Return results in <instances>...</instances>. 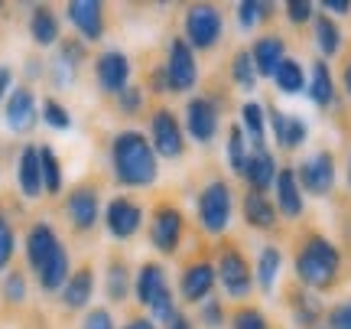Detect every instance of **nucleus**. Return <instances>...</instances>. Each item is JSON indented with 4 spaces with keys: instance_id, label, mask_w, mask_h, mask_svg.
<instances>
[{
    "instance_id": "30",
    "label": "nucleus",
    "mask_w": 351,
    "mask_h": 329,
    "mask_svg": "<svg viewBox=\"0 0 351 329\" xmlns=\"http://www.w3.org/2000/svg\"><path fill=\"white\" fill-rule=\"evenodd\" d=\"M280 271H283V251L276 245H263L257 261H254V287L261 293H274Z\"/></svg>"
},
{
    "instance_id": "8",
    "label": "nucleus",
    "mask_w": 351,
    "mask_h": 329,
    "mask_svg": "<svg viewBox=\"0 0 351 329\" xmlns=\"http://www.w3.org/2000/svg\"><path fill=\"white\" fill-rule=\"evenodd\" d=\"M150 144L160 160H179L186 157V127L169 108H156L150 114Z\"/></svg>"
},
{
    "instance_id": "57",
    "label": "nucleus",
    "mask_w": 351,
    "mask_h": 329,
    "mask_svg": "<svg viewBox=\"0 0 351 329\" xmlns=\"http://www.w3.org/2000/svg\"><path fill=\"white\" fill-rule=\"evenodd\" d=\"M348 190H351V157H348Z\"/></svg>"
},
{
    "instance_id": "46",
    "label": "nucleus",
    "mask_w": 351,
    "mask_h": 329,
    "mask_svg": "<svg viewBox=\"0 0 351 329\" xmlns=\"http://www.w3.org/2000/svg\"><path fill=\"white\" fill-rule=\"evenodd\" d=\"M13 251H16V235H13L10 222H7L3 212H0V271H7V267H10Z\"/></svg>"
},
{
    "instance_id": "1",
    "label": "nucleus",
    "mask_w": 351,
    "mask_h": 329,
    "mask_svg": "<svg viewBox=\"0 0 351 329\" xmlns=\"http://www.w3.org/2000/svg\"><path fill=\"white\" fill-rule=\"evenodd\" d=\"M111 173L127 190H147L160 179V157L153 150L150 134L143 131H117L111 137Z\"/></svg>"
},
{
    "instance_id": "6",
    "label": "nucleus",
    "mask_w": 351,
    "mask_h": 329,
    "mask_svg": "<svg viewBox=\"0 0 351 329\" xmlns=\"http://www.w3.org/2000/svg\"><path fill=\"white\" fill-rule=\"evenodd\" d=\"M225 36V16L215 3H192L182 13V39L195 52H212Z\"/></svg>"
},
{
    "instance_id": "49",
    "label": "nucleus",
    "mask_w": 351,
    "mask_h": 329,
    "mask_svg": "<svg viewBox=\"0 0 351 329\" xmlns=\"http://www.w3.org/2000/svg\"><path fill=\"white\" fill-rule=\"evenodd\" d=\"M46 76H49V82L56 85V89H69V85H75V69H69V65L59 63V59H52V63L46 65Z\"/></svg>"
},
{
    "instance_id": "15",
    "label": "nucleus",
    "mask_w": 351,
    "mask_h": 329,
    "mask_svg": "<svg viewBox=\"0 0 351 329\" xmlns=\"http://www.w3.org/2000/svg\"><path fill=\"white\" fill-rule=\"evenodd\" d=\"M3 124L13 134H29L39 124V104L29 85H13V91L3 102Z\"/></svg>"
},
{
    "instance_id": "27",
    "label": "nucleus",
    "mask_w": 351,
    "mask_h": 329,
    "mask_svg": "<svg viewBox=\"0 0 351 329\" xmlns=\"http://www.w3.org/2000/svg\"><path fill=\"white\" fill-rule=\"evenodd\" d=\"M16 186L26 199L43 196V170H39V144H26L16 157Z\"/></svg>"
},
{
    "instance_id": "13",
    "label": "nucleus",
    "mask_w": 351,
    "mask_h": 329,
    "mask_svg": "<svg viewBox=\"0 0 351 329\" xmlns=\"http://www.w3.org/2000/svg\"><path fill=\"white\" fill-rule=\"evenodd\" d=\"M130 72H134V65H130V56L121 49H104L98 52V59H95V82H98V89L104 95H121V91L130 85Z\"/></svg>"
},
{
    "instance_id": "4",
    "label": "nucleus",
    "mask_w": 351,
    "mask_h": 329,
    "mask_svg": "<svg viewBox=\"0 0 351 329\" xmlns=\"http://www.w3.org/2000/svg\"><path fill=\"white\" fill-rule=\"evenodd\" d=\"M195 216L205 235L221 238L231 228V216H234V192L228 179H208L195 196Z\"/></svg>"
},
{
    "instance_id": "50",
    "label": "nucleus",
    "mask_w": 351,
    "mask_h": 329,
    "mask_svg": "<svg viewBox=\"0 0 351 329\" xmlns=\"http://www.w3.org/2000/svg\"><path fill=\"white\" fill-rule=\"evenodd\" d=\"M319 10L328 13V16H332V13H335V16H348L351 0H322V3H319Z\"/></svg>"
},
{
    "instance_id": "33",
    "label": "nucleus",
    "mask_w": 351,
    "mask_h": 329,
    "mask_svg": "<svg viewBox=\"0 0 351 329\" xmlns=\"http://www.w3.org/2000/svg\"><path fill=\"white\" fill-rule=\"evenodd\" d=\"M130 287H134V277H130L127 261L124 258H111V261H108V271H104V297H108L111 304H124Z\"/></svg>"
},
{
    "instance_id": "17",
    "label": "nucleus",
    "mask_w": 351,
    "mask_h": 329,
    "mask_svg": "<svg viewBox=\"0 0 351 329\" xmlns=\"http://www.w3.org/2000/svg\"><path fill=\"white\" fill-rule=\"evenodd\" d=\"M267 127H270V134H274L276 147L280 150H300L302 144L309 140V124H306V117L302 114H287L280 111V108H267Z\"/></svg>"
},
{
    "instance_id": "41",
    "label": "nucleus",
    "mask_w": 351,
    "mask_h": 329,
    "mask_svg": "<svg viewBox=\"0 0 351 329\" xmlns=\"http://www.w3.org/2000/svg\"><path fill=\"white\" fill-rule=\"evenodd\" d=\"M228 319H231V317H228L225 304H221L218 297H208V300L199 306V323H202V329H225Z\"/></svg>"
},
{
    "instance_id": "11",
    "label": "nucleus",
    "mask_w": 351,
    "mask_h": 329,
    "mask_svg": "<svg viewBox=\"0 0 351 329\" xmlns=\"http://www.w3.org/2000/svg\"><path fill=\"white\" fill-rule=\"evenodd\" d=\"M182 235H186V216L182 209L163 203L153 209L150 216V245L156 248L160 254L173 258L179 248H182Z\"/></svg>"
},
{
    "instance_id": "58",
    "label": "nucleus",
    "mask_w": 351,
    "mask_h": 329,
    "mask_svg": "<svg viewBox=\"0 0 351 329\" xmlns=\"http://www.w3.org/2000/svg\"><path fill=\"white\" fill-rule=\"evenodd\" d=\"M0 7H3V3H0Z\"/></svg>"
},
{
    "instance_id": "54",
    "label": "nucleus",
    "mask_w": 351,
    "mask_h": 329,
    "mask_svg": "<svg viewBox=\"0 0 351 329\" xmlns=\"http://www.w3.org/2000/svg\"><path fill=\"white\" fill-rule=\"evenodd\" d=\"M124 329H160L150 317H134L130 323H124Z\"/></svg>"
},
{
    "instance_id": "22",
    "label": "nucleus",
    "mask_w": 351,
    "mask_h": 329,
    "mask_svg": "<svg viewBox=\"0 0 351 329\" xmlns=\"http://www.w3.org/2000/svg\"><path fill=\"white\" fill-rule=\"evenodd\" d=\"M306 98L319 108V111H328L339 104V85H335V76H332V65L326 59H315L309 65V85H306Z\"/></svg>"
},
{
    "instance_id": "36",
    "label": "nucleus",
    "mask_w": 351,
    "mask_h": 329,
    "mask_svg": "<svg viewBox=\"0 0 351 329\" xmlns=\"http://www.w3.org/2000/svg\"><path fill=\"white\" fill-rule=\"evenodd\" d=\"M247 157H251V144H247V137H244L241 124H231L228 127V137H225V160H228V166H231V173L244 177Z\"/></svg>"
},
{
    "instance_id": "39",
    "label": "nucleus",
    "mask_w": 351,
    "mask_h": 329,
    "mask_svg": "<svg viewBox=\"0 0 351 329\" xmlns=\"http://www.w3.org/2000/svg\"><path fill=\"white\" fill-rule=\"evenodd\" d=\"M39 117H43L46 127H52V131H69V127H72V111H69L59 98H46L43 108H39Z\"/></svg>"
},
{
    "instance_id": "5",
    "label": "nucleus",
    "mask_w": 351,
    "mask_h": 329,
    "mask_svg": "<svg viewBox=\"0 0 351 329\" xmlns=\"http://www.w3.org/2000/svg\"><path fill=\"white\" fill-rule=\"evenodd\" d=\"M215 274H218V284L221 291L231 297V300H247L254 291V264L247 261V254L241 251V245L228 241L218 248V258H215Z\"/></svg>"
},
{
    "instance_id": "29",
    "label": "nucleus",
    "mask_w": 351,
    "mask_h": 329,
    "mask_svg": "<svg viewBox=\"0 0 351 329\" xmlns=\"http://www.w3.org/2000/svg\"><path fill=\"white\" fill-rule=\"evenodd\" d=\"M91 297H95V271L91 267L72 271V277L65 280V287L59 291V300H62L65 310H88Z\"/></svg>"
},
{
    "instance_id": "24",
    "label": "nucleus",
    "mask_w": 351,
    "mask_h": 329,
    "mask_svg": "<svg viewBox=\"0 0 351 329\" xmlns=\"http://www.w3.org/2000/svg\"><path fill=\"white\" fill-rule=\"evenodd\" d=\"M276 173H280V163H276L274 150L263 147V150H251L247 166H244V177L241 179L247 183V190L251 192H267V190H274Z\"/></svg>"
},
{
    "instance_id": "18",
    "label": "nucleus",
    "mask_w": 351,
    "mask_h": 329,
    "mask_svg": "<svg viewBox=\"0 0 351 329\" xmlns=\"http://www.w3.org/2000/svg\"><path fill=\"white\" fill-rule=\"evenodd\" d=\"M274 205L283 218H302V212H306V192L300 186L296 166H280L274 183Z\"/></svg>"
},
{
    "instance_id": "20",
    "label": "nucleus",
    "mask_w": 351,
    "mask_h": 329,
    "mask_svg": "<svg viewBox=\"0 0 351 329\" xmlns=\"http://www.w3.org/2000/svg\"><path fill=\"white\" fill-rule=\"evenodd\" d=\"M59 248H62V241H59V235H56V228L49 222H33L29 225V231H26V238H23V251H26V264H29L33 274H39L43 264Z\"/></svg>"
},
{
    "instance_id": "23",
    "label": "nucleus",
    "mask_w": 351,
    "mask_h": 329,
    "mask_svg": "<svg viewBox=\"0 0 351 329\" xmlns=\"http://www.w3.org/2000/svg\"><path fill=\"white\" fill-rule=\"evenodd\" d=\"M241 218L244 225L254 228V231H276V222H280V212H276L274 199L267 192H244L241 199Z\"/></svg>"
},
{
    "instance_id": "43",
    "label": "nucleus",
    "mask_w": 351,
    "mask_h": 329,
    "mask_svg": "<svg viewBox=\"0 0 351 329\" xmlns=\"http://www.w3.org/2000/svg\"><path fill=\"white\" fill-rule=\"evenodd\" d=\"M0 293H3V300L13 306L23 304L26 300V274L23 271H16V267L7 271V274H3V284H0Z\"/></svg>"
},
{
    "instance_id": "28",
    "label": "nucleus",
    "mask_w": 351,
    "mask_h": 329,
    "mask_svg": "<svg viewBox=\"0 0 351 329\" xmlns=\"http://www.w3.org/2000/svg\"><path fill=\"white\" fill-rule=\"evenodd\" d=\"M29 39L39 49H49V46L62 43V26H59V16H56L52 7H46V3L33 7V13H29Z\"/></svg>"
},
{
    "instance_id": "31",
    "label": "nucleus",
    "mask_w": 351,
    "mask_h": 329,
    "mask_svg": "<svg viewBox=\"0 0 351 329\" xmlns=\"http://www.w3.org/2000/svg\"><path fill=\"white\" fill-rule=\"evenodd\" d=\"M241 131L251 144V150H263L267 147V104H261L257 98L241 104Z\"/></svg>"
},
{
    "instance_id": "53",
    "label": "nucleus",
    "mask_w": 351,
    "mask_h": 329,
    "mask_svg": "<svg viewBox=\"0 0 351 329\" xmlns=\"http://www.w3.org/2000/svg\"><path fill=\"white\" fill-rule=\"evenodd\" d=\"M150 89L153 91H160V95H166V72H163V65H156V69H153V76H150Z\"/></svg>"
},
{
    "instance_id": "34",
    "label": "nucleus",
    "mask_w": 351,
    "mask_h": 329,
    "mask_svg": "<svg viewBox=\"0 0 351 329\" xmlns=\"http://www.w3.org/2000/svg\"><path fill=\"white\" fill-rule=\"evenodd\" d=\"M274 85H276V91H280V95L296 98V95H302V91H306V85H309V76H306V69H302L300 59L287 56V59H283V65L276 69Z\"/></svg>"
},
{
    "instance_id": "37",
    "label": "nucleus",
    "mask_w": 351,
    "mask_h": 329,
    "mask_svg": "<svg viewBox=\"0 0 351 329\" xmlns=\"http://www.w3.org/2000/svg\"><path fill=\"white\" fill-rule=\"evenodd\" d=\"M231 82L238 85L241 91L254 95L257 91V69H254V59H251V49H238L231 56Z\"/></svg>"
},
{
    "instance_id": "14",
    "label": "nucleus",
    "mask_w": 351,
    "mask_h": 329,
    "mask_svg": "<svg viewBox=\"0 0 351 329\" xmlns=\"http://www.w3.org/2000/svg\"><path fill=\"white\" fill-rule=\"evenodd\" d=\"M215 284H218V274H215V264L205 261V258H195L192 264L182 267L179 274V297L192 306H202L208 297H212Z\"/></svg>"
},
{
    "instance_id": "2",
    "label": "nucleus",
    "mask_w": 351,
    "mask_h": 329,
    "mask_svg": "<svg viewBox=\"0 0 351 329\" xmlns=\"http://www.w3.org/2000/svg\"><path fill=\"white\" fill-rule=\"evenodd\" d=\"M293 274H296V284L306 287V291H313V293L332 291L341 277V248L332 238H326V235L309 231L296 245Z\"/></svg>"
},
{
    "instance_id": "21",
    "label": "nucleus",
    "mask_w": 351,
    "mask_h": 329,
    "mask_svg": "<svg viewBox=\"0 0 351 329\" xmlns=\"http://www.w3.org/2000/svg\"><path fill=\"white\" fill-rule=\"evenodd\" d=\"M251 59H254V69H257V78H274L276 69L287 59V39L280 36V33L257 36L251 46Z\"/></svg>"
},
{
    "instance_id": "12",
    "label": "nucleus",
    "mask_w": 351,
    "mask_h": 329,
    "mask_svg": "<svg viewBox=\"0 0 351 329\" xmlns=\"http://www.w3.org/2000/svg\"><path fill=\"white\" fill-rule=\"evenodd\" d=\"M104 228L114 241H130L143 228V205L130 196H114L104 209Z\"/></svg>"
},
{
    "instance_id": "48",
    "label": "nucleus",
    "mask_w": 351,
    "mask_h": 329,
    "mask_svg": "<svg viewBox=\"0 0 351 329\" xmlns=\"http://www.w3.org/2000/svg\"><path fill=\"white\" fill-rule=\"evenodd\" d=\"M82 329H117V323H114L108 306H91L82 319Z\"/></svg>"
},
{
    "instance_id": "55",
    "label": "nucleus",
    "mask_w": 351,
    "mask_h": 329,
    "mask_svg": "<svg viewBox=\"0 0 351 329\" xmlns=\"http://www.w3.org/2000/svg\"><path fill=\"white\" fill-rule=\"evenodd\" d=\"M341 89H345V95H348V102H351V56L341 65Z\"/></svg>"
},
{
    "instance_id": "47",
    "label": "nucleus",
    "mask_w": 351,
    "mask_h": 329,
    "mask_svg": "<svg viewBox=\"0 0 351 329\" xmlns=\"http://www.w3.org/2000/svg\"><path fill=\"white\" fill-rule=\"evenodd\" d=\"M326 329H351V297L326 310Z\"/></svg>"
},
{
    "instance_id": "7",
    "label": "nucleus",
    "mask_w": 351,
    "mask_h": 329,
    "mask_svg": "<svg viewBox=\"0 0 351 329\" xmlns=\"http://www.w3.org/2000/svg\"><path fill=\"white\" fill-rule=\"evenodd\" d=\"M163 72H166V89H169V95H189V91L199 85V59H195V49H192L182 36L169 39Z\"/></svg>"
},
{
    "instance_id": "3",
    "label": "nucleus",
    "mask_w": 351,
    "mask_h": 329,
    "mask_svg": "<svg viewBox=\"0 0 351 329\" xmlns=\"http://www.w3.org/2000/svg\"><path fill=\"white\" fill-rule=\"evenodd\" d=\"M134 293H137V304L150 313V319L156 326H166L173 313L179 310L176 306V293L169 287V274L160 261H143L134 277Z\"/></svg>"
},
{
    "instance_id": "51",
    "label": "nucleus",
    "mask_w": 351,
    "mask_h": 329,
    "mask_svg": "<svg viewBox=\"0 0 351 329\" xmlns=\"http://www.w3.org/2000/svg\"><path fill=\"white\" fill-rule=\"evenodd\" d=\"M13 91V69L0 65V102H7V95Z\"/></svg>"
},
{
    "instance_id": "26",
    "label": "nucleus",
    "mask_w": 351,
    "mask_h": 329,
    "mask_svg": "<svg viewBox=\"0 0 351 329\" xmlns=\"http://www.w3.org/2000/svg\"><path fill=\"white\" fill-rule=\"evenodd\" d=\"M313 43L315 49H319V59H335V56H341V49H345V33H341V26L335 16H328V13H315L313 20Z\"/></svg>"
},
{
    "instance_id": "32",
    "label": "nucleus",
    "mask_w": 351,
    "mask_h": 329,
    "mask_svg": "<svg viewBox=\"0 0 351 329\" xmlns=\"http://www.w3.org/2000/svg\"><path fill=\"white\" fill-rule=\"evenodd\" d=\"M72 277V261H69V248H59V251L52 254L49 261L43 264V271L36 274L39 280V291L43 293H59L65 287V280Z\"/></svg>"
},
{
    "instance_id": "52",
    "label": "nucleus",
    "mask_w": 351,
    "mask_h": 329,
    "mask_svg": "<svg viewBox=\"0 0 351 329\" xmlns=\"http://www.w3.org/2000/svg\"><path fill=\"white\" fill-rule=\"evenodd\" d=\"M163 329H195V323H192V319H189L186 313H182V310H176L173 319H169V323H166Z\"/></svg>"
},
{
    "instance_id": "42",
    "label": "nucleus",
    "mask_w": 351,
    "mask_h": 329,
    "mask_svg": "<svg viewBox=\"0 0 351 329\" xmlns=\"http://www.w3.org/2000/svg\"><path fill=\"white\" fill-rule=\"evenodd\" d=\"M56 59H59V63H65L69 65V69H82V63H85L88 59V46H85V39H62V43H59V52H56Z\"/></svg>"
},
{
    "instance_id": "35",
    "label": "nucleus",
    "mask_w": 351,
    "mask_h": 329,
    "mask_svg": "<svg viewBox=\"0 0 351 329\" xmlns=\"http://www.w3.org/2000/svg\"><path fill=\"white\" fill-rule=\"evenodd\" d=\"M39 170H43V192L59 196L65 186V173H62V160L56 157L49 144H39Z\"/></svg>"
},
{
    "instance_id": "38",
    "label": "nucleus",
    "mask_w": 351,
    "mask_h": 329,
    "mask_svg": "<svg viewBox=\"0 0 351 329\" xmlns=\"http://www.w3.org/2000/svg\"><path fill=\"white\" fill-rule=\"evenodd\" d=\"M238 26L241 30H254V26H261L270 20V13H274V3H261V0H241L238 3Z\"/></svg>"
},
{
    "instance_id": "10",
    "label": "nucleus",
    "mask_w": 351,
    "mask_h": 329,
    "mask_svg": "<svg viewBox=\"0 0 351 329\" xmlns=\"http://www.w3.org/2000/svg\"><path fill=\"white\" fill-rule=\"evenodd\" d=\"M186 137H192L195 144H212L218 137V127H221V102L212 95H195L186 104Z\"/></svg>"
},
{
    "instance_id": "25",
    "label": "nucleus",
    "mask_w": 351,
    "mask_h": 329,
    "mask_svg": "<svg viewBox=\"0 0 351 329\" xmlns=\"http://www.w3.org/2000/svg\"><path fill=\"white\" fill-rule=\"evenodd\" d=\"M287 306H289V313H293V319H296V326H302V329H319V319H326L319 293L306 291L300 284L293 291H287Z\"/></svg>"
},
{
    "instance_id": "44",
    "label": "nucleus",
    "mask_w": 351,
    "mask_h": 329,
    "mask_svg": "<svg viewBox=\"0 0 351 329\" xmlns=\"http://www.w3.org/2000/svg\"><path fill=\"white\" fill-rule=\"evenodd\" d=\"M283 13H287V20L293 26H306V23H313L319 10H315L313 0H287V3H283Z\"/></svg>"
},
{
    "instance_id": "40",
    "label": "nucleus",
    "mask_w": 351,
    "mask_h": 329,
    "mask_svg": "<svg viewBox=\"0 0 351 329\" xmlns=\"http://www.w3.org/2000/svg\"><path fill=\"white\" fill-rule=\"evenodd\" d=\"M228 323H231V329H274L270 319H267V313L257 310V306H238Z\"/></svg>"
},
{
    "instance_id": "56",
    "label": "nucleus",
    "mask_w": 351,
    "mask_h": 329,
    "mask_svg": "<svg viewBox=\"0 0 351 329\" xmlns=\"http://www.w3.org/2000/svg\"><path fill=\"white\" fill-rule=\"evenodd\" d=\"M39 76H46V65L39 63V59H29L26 63V78H39Z\"/></svg>"
},
{
    "instance_id": "45",
    "label": "nucleus",
    "mask_w": 351,
    "mask_h": 329,
    "mask_svg": "<svg viewBox=\"0 0 351 329\" xmlns=\"http://www.w3.org/2000/svg\"><path fill=\"white\" fill-rule=\"evenodd\" d=\"M143 104H147V91L140 89V85H127V89L117 95V111L121 114H140Z\"/></svg>"
},
{
    "instance_id": "9",
    "label": "nucleus",
    "mask_w": 351,
    "mask_h": 329,
    "mask_svg": "<svg viewBox=\"0 0 351 329\" xmlns=\"http://www.w3.org/2000/svg\"><path fill=\"white\" fill-rule=\"evenodd\" d=\"M296 177L306 196H332L335 183H339V166H335V153L332 150H315L309 153L300 166H296Z\"/></svg>"
},
{
    "instance_id": "16",
    "label": "nucleus",
    "mask_w": 351,
    "mask_h": 329,
    "mask_svg": "<svg viewBox=\"0 0 351 329\" xmlns=\"http://www.w3.org/2000/svg\"><path fill=\"white\" fill-rule=\"evenodd\" d=\"M65 20L75 26L78 39H85V43L104 39V30H108L104 3H98V0H72V3H65Z\"/></svg>"
},
{
    "instance_id": "19",
    "label": "nucleus",
    "mask_w": 351,
    "mask_h": 329,
    "mask_svg": "<svg viewBox=\"0 0 351 329\" xmlns=\"http://www.w3.org/2000/svg\"><path fill=\"white\" fill-rule=\"evenodd\" d=\"M98 212H101V196L95 186H75L65 199V218L72 222L75 231H91L98 225Z\"/></svg>"
}]
</instances>
